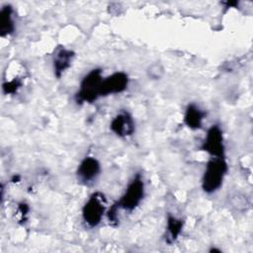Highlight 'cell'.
Listing matches in <instances>:
<instances>
[{
	"mask_svg": "<svg viewBox=\"0 0 253 253\" xmlns=\"http://www.w3.org/2000/svg\"><path fill=\"white\" fill-rule=\"evenodd\" d=\"M227 170L228 166L224 157H212L210 159L202 179L203 190L208 194L216 192L221 187Z\"/></svg>",
	"mask_w": 253,
	"mask_h": 253,
	"instance_id": "cell-1",
	"label": "cell"
},
{
	"mask_svg": "<svg viewBox=\"0 0 253 253\" xmlns=\"http://www.w3.org/2000/svg\"><path fill=\"white\" fill-rule=\"evenodd\" d=\"M164 73V68L160 63H153L148 67L147 74L152 79H159Z\"/></svg>",
	"mask_w": 253,
	"mask_h": 253,
	"instance_id": "cell-14",
	"label": "cell"
},
{
	"mask_svg": "<svg viewBox=\"0 0 253 253\" xmlns=\"http://www.w3.org/2000/svg\"><path fill=\"white\" fill-rule=\"evenodd\" d=\"M204 151L208 152L212 157H224L225 146L223 134L218 125H212L207 131L205 140L201 147Z\"/></svg>",
	"mask_w": 253,
	"mask_h": 253,
	"instance_id": "cell-5",
	"label": "cell"
},
{
	"mask_svg": "<svg viewBox=\"0 0 253 253\" xmlns=\"http://www.w3.org/2000/svg\"><path fill=\"white\" fill-rule=\"evenodd\" d=\"M23 83L22 80L19 78H15L11 81H5L2 84V89H3V93L4 94H15L18 89H20L22 87Z\"/></svg>",
	"mask_w": 253,
	"mask_h": 253,
	"instance_id": "cell-13",
	"label": "cell"
},
{
	"mask_svg": "<svg viewBox=\"0 0 253 253\" xmlns=\"http://www.w3.org/2000/svg\"><path fill=\"white\" fill-rule=\"evenodd\" d=\"M102 70L100 68L92 69L86 74L80 82L79 90L75 95V100L78 104L93 103L101 97V85L103 82Z\"/></svg>",
	"mask_w": 253,
	"mask_h": 253,
	"instance_id": "cell-2",
	"label": "cell"
},
{
	"mask_svg": "<svg viewBox=\"0 0 253 253\" xmlns=\"http://www.w3.org/2000/svg\"><path fill=\"white\" fill-rule=\"evenodd\" d=\"M106 211V198L101 192L93 193L82 208L83 220L90 227H96L102 221Z\"/></svg>",
	"mask_w": 253,
	"mask_h": 253,
	"instance_id": "cell-3",
	"label": "cell"
},
{
	"mask_svg": "<svg viewBox=\"0 0 253 253\" xmlns=\"http://www.w3.org/2000/svg\"><path fill=\"white\" fill-rule=\"evenodd\" d=\"M184 225V220L181 218H177L173 215H168L167 216V221H166V229H167V241L169 243L175 241L178 236L180 235L182 228Z\"/></svg>",
	"mask_w": 253,
	"mask_h": 253,
	"instance_id": "cell-12",
	"label": "cell"
},
{
	"mask_svg": "<svg viewBox=\"0 0 253 253\" xmlns=\"http://www.w3.org/2000/svg\"><path fill=\"white\" fill-rule=\"evenodd\" d=\"M128 85V76L123 71H117L103 79L101 85V97L120 94L124 92Z\"/></svg>",
	"mask_w": 253,
	"mask_h": 253,
	"instance_id": "cell-6",
	"label": "cell"
},
{
	"mask_svg": "<svg viewBox=\"0 0 253 253\" xmlns=\"http://www.w3.org/2000/svg\"><path fill=\"white\" fill-rule=\"evenodd\" d=\"M74 56V51L65 48L64 46L55 49V52L52 55V65L56 78H60L61 75L71 66Z\"/></svg>",
	"mask_w": 253,
	"mask_h": 253,
	"instance_id": "cell-9",
	"label": "cell"
},
{
	"mask_svg": "<svg viewBox=\"0 0 253 253\" xmlns=\"http://www.w3.org/2000/svg\"><path fill=\"white\" fill-rule=\"evenodd\" d=\"M110 128L118 136L126 137L134 132L135 125L131 115L126 111H123L114 117L110 124Z\"/></svg>",
	"mask_w": 253,
	"mask_h": 253,
	"instance_id": "cell-7",
	"label": "cell"
},
{
	"mask_svg": "<svg viewBox=\"0 0 253 253\" xmlns=\"http://www.w3.org/2000/svg\"><path fill=\"white\" fill-rule=\"evenodd\" d=\"M144 197V182L140 174H136L126 187L121 199L115 203L117 207L128 211H133Z\"/></svg>",
	"mask_w": 253,
	"mask_h": 253,
	"instance_id": "cell-4",
	"label": "cell"
},
{
	"mask_svg": "<svg viewBox=\"0 0 253 253\" xmlns=\"http://www.w3.org/2000/svg\"><path fill=\"white\" fill-rule=\"evenodd\" d=\"M15 28L14 10L11 5H5L0 11V36L5 38L12 35Z\"/></svg>",
	"mask_w": 253,
	"mask_h": 253,
	"instance_id": "cell-11",
	"label": "cell"
},
{
	"mask_svg": "<svg viewBox=\"0 0 253 253\" xmlns=\"http://www.w3.org/2000/svg\"><path fill=\"white\" fill-rule=\"evenodd\" d=\"M100 172L101 165L99 161L93 156H87L80 162L78 166L77 177L80 182L88 184L96 180Z\"/></svg>",
	"mask_w": 253,
	"mask_h": 253,
	"instance_id": "cell-8",
	"label": "cell"
},
{
	"mask_svg": "<svg viewBox=\"0 0 253 253\" xmlns=\"http://www.w3.org/2000/svg\"><path fill=\"white\" fill-rule=\"evenodd\" d=\"M207 113L201 110L196 104H189L184 115V124L191 129H199L202 127L203 120Z\"/></svg>",
	"mask_w": 253,
	"mask_h": 253,
	"instance_id": "cell-10",
	"label": "cell"
}]
</instances>
